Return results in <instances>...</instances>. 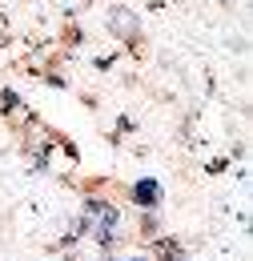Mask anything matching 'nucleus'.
<instances>
[{
  "mask_svg": "<svg viewBox=\"0 0 253 261\" xmlns=\"http://www.w3.org/2000/svg\"><path fill=\"white\" fill-rule=\"evenodd\" d=\"M157 201H161V185L157 181H137L133 185V205H141V209H157Z\"/></svg>",
  "mask_w": 253,
  "mask_h": 261,
  "instance_id": "f257e3e1",
  "label": "nucleus"
},
{
  "mask_svg": "<svg viewBox=\"0 0 253 261\" xmlns=\"http://www.w3.org/2000/svg\"><path fill=\"white\" fill-rule=\"evenodd\" d=\"M113 29H117V33H129V12H125V8L113 12Z\"/></svg>",
  "mask_w": 253,
  "mask_h": 261,
  "instance_id": "f03ea898",
  "label": "nucleus"
},
{
  "mask_svg": "<svg viewBox=\"0 0 253 261\" xmlns=\"http://www.w3.org/2000/svg\"><path fill=\"white\" fill-rule=\"evenodd\" d=\"M141 233H145V237H157V233H161V229H157V217H153V213L141 221Z\"/></svg>",
  "mask_w": 253,
  "mask_h": 261,
  "instance_id": "7ed1b4c3",
  "label": "nucleus"
},
{
  "mask_svg": "<svg viewBox=\"0 0 253 261\" xmlns=\"http://www.w3.org/2000/svg\"><path fill=\"white\" fill-rule=\"evenodd\" d=\"M129 261H145V257H129Z\"/></svg>",
  "mask_w": 253,
  "mask_h": 261,
  "instance_id": "20e7f679",
  "label": "nucleus"
}]
</instances>
